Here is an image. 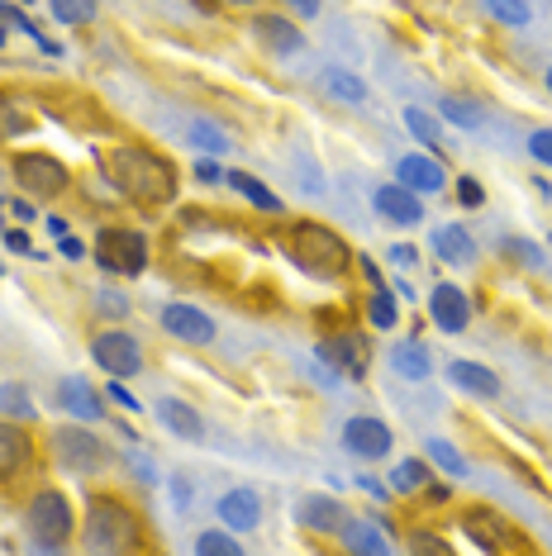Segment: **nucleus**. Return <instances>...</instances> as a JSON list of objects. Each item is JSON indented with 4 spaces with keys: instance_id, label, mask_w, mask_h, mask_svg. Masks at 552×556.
Returning a JSON list of instances; mask_svg holds the SVG:
<instances>
[{
    "instance_id": "obj_3",
    "label": "nucleus",
    "mask_w": 552,
    "mask_h": 556,
    "mask_svg": "<svg viewBox=\"0 0 552 556\" xmlns=\"http://www.w3.org/2000/svg\"><path fill=\"white\" fill-rule=\"evenodd\" d=\"M291 257H296V267L310 271L315 281H338V276H348L357 252L348 248L329 224L300 219V224H291Z\"/></svg>"
},
{
    "instance_id": "obj_2",
    "label": "nucleus",
    "mask_w": 552,
    "mask_h": 556,
    "mask_svg": "<svg viewBox=\"0 0 552 556\" xmlns=\"http://www.w3.org/2000/svg\"><path fill=\"white\" fill-rule=\"evenodd\" d=\"M81 538L91 552H143V518H138L120 495H91L86 500Z\"/></svg>"
},
{
    "instance_id": "obj_17",
    "label": "nucleus",
    "mask_w": 552,
    "mask_h": 556,
    "mask_svg": "<svg viewBox=\"0 0 552 556\" xmlns=\"http://www.w3.org/2000/svg\"><path fill=\"white\" fill-rule=\"evenodd\" d=\"M34 466V438L20 419H0V480H15Z\"/></svg>"
},
{
    "instance_id": "obj_24",
    "label": "nucleus",
    "mask_w": 552,
    "mask_h": 556,
    "mask_svg": "<svg viewBox=\"0 0 552 556\" xmlns=\"http://www.w3.org/2000/svg\"><path fill=\"white\" fill-rule=\"evenodd\" d=\"M391 366H396V376H405V381H429L434 352L424 343H414V338H400V343H391Z\"/></svg>"
},
{
    "instance_id": "obj_43",
    "label": "nucleus",
    "mask_w": 552,
    "mask_h": 556,
    "mask_svg": "<svg viewBox=\"0 0 552 556\" xmlns=\"http://www.w3.org/2000/svg\"><path fill=\"white\" fill-rule=\"evenodd\" d=\"M96 309L110 314V319H124V314H129V300L115 295V290H96Z\"/></svg>"
},
{
    "instance_id": "obj_35",
    "label": "nucleus",
    "mask_w": 552,
    "mask_h": 556,
    "mask_svg": "<svg viewBox=\"0 0 552 556\" xmlns=\"http://www.w3.org/2000/svg\"><path fill=\"white\" fill-rule=\"evenodd\" d=\"M196 552L200 556H238L243 542H238V533H229V528H205V533L196 538Z\"/></svg>"
},
{
    "instance_id": "obj_22",
    "label": "nucleus",
    "mask_w": 552,
    "mask_h": 556,
    "mask_svg": "<svg viewBox=\"0 0 552 556\" xmlns=\"http://www.w3.org/2000/svg\"><path fill=\"white\" fill-rule=\"evenodd\" d=\"M153 414H158V424L167 428V433H177V438H186V442H200V438H205L200 409H191V404L177 400V395H162V400L153 404Z\"/></svg>"
},
{
    "instance_id": "obj_56",
    "label": "nucleus",
    "mask_w": 552,
    "mask_h": 556,
    "mask_svg": "<svg viewBox=\"0 0 552 556\" xmlns=\"http://www.w3.org/2000/svg\"><path fill=\"white\" fill-rule=\"evenodd\" d=\"M543 81H548V91H552V67H548V72H543Z\"/></svg>"
},
{
    "instance_id": "obj_31",
    "label": "nucleus",
    "mask_w": 552,
    "mask_h": 556,
    "mask_svg": "<svg viewBox=\"0 0 552 556\" xmlns=\"http://www.w3.org/2000/svg\"><path fill=\"white\" fill-rule=\"evenodd\" d=\"M405 129L414 134V143H424V148L443 143V124H438V115H429V110H419V105H405Z\"/></svg>"
},
{
    "instance_id": "obj_55",
    "label": "nucleus",
    "mask_w": 552,
    "mask_h": 556,
    "mask_svg": "<svg viewBox=\"0 0 552 556\" xmlns=\"http://www.w3.org/2000/svg\"><path fill=\"white\" fill-rule=\"evenodd\" d=\"M48 233L62 238V233H67V219H62V214H48Z\"/></svg>"
},
{
    "instance_id": "obj_42",
    "label": "nucleus",
    "mask_w": 552,
    "mask_h": 556,
    "mask_svg": "<svg viewBox=\"0 0 552 556\" xmlns=\"http://www.w3.org/2000/svg\"><path fill=\"white\" fill-rule=\"evenodd\" d=\"M529 157L538 167H552V129H534L529 134Z\"/></svg>"
},
{
    "instance_id": "obj_18",
    "label": "nucleus",
    "mask_w": 552,
    "mask_h": 556,
    "mask_svg": "<svg viewBox=\"0 0 552 556\" xmlns=\"http://www.w3.org/2000/svg\"><path fill=\"white\" fill-rule=\"evenodd\" d=\"M215 514H219V523L229 528V533H253V528L262 523V500H258V490L238 485V490H224Z\"/></svg>"
},
{
    "instance_id": "obj_5",
    "label": "nucleus",
    "mask_w": 552,
    "mask_h": 556,
    "mask_svg": "<svg viewBox=\"0 0 552 556\" xmlns=\"http://www.w3.org/2000/svg\"><path fill=\"white\" fill-rule=\"evenodd\" d=\"M48 442H53V462L72 476H100L110 466V447L86 433V424H62L48 433Z\"/></svg>"
},
{
    "instance_id": "obj_39",
    "label": "nucleus",
    "mask_w": 552,
    "mask_h": 556,
    "mask_svg": "<svg viewBox=\"0 0 552 556\" xmlns=\"http://www.w3.org/2000/svg\"><path fill=\"white\" fill-rule=\"evenodd\" d=\"M58 24H91L96 20V0H48Z\"/></svg>"
},
{
    "instance_id": "obj_36",
    "label": "nucleus",
    "mask_w": 552,
    "mask_h": 556,
    "mask_svg": "<svg viewBox=\"0 0 552 556\" xmlns=\"http://www.w3.org/2000/svg\"><path fill=\"white\" fill-rule=\"evenodd\" d=\"M191 143H196L205 157H219L224 148H229V134H224L215 119H191Z\"/></svg>"
},
{
    "instance_id": "obj_51",
    "label": "nucleus",
    "mask_w": 552,
    "mask_h": 556,
    "mask_svg": "<svg viewBox=\"0 0 552 556\" xmlns=\"http://www.w3.org/2000/svg\"><path fill=\"white\" fill-rule=\"evenodd\" d=\"M391 262H396V267H414V262H419V252H414L410 243H396L391 248Z\"/></svg>"
},
{
    "instance_id": "obj_1",
    "label": "nucleus",
    "mask_w": 552,
    "mask_h": 556,
    "mask_svg": "<svg viewBox=\"0 0 552 556\" xmlns=\"http://www.w3.org/2000/svg\"><path fill=\"white\" fill-rule=\"evenodd\" d=\"M105 181H115L120 200L138 210H162L177 200V167L148 143H115L105 153Z\"/></svg>"
},
{
    "instance_id": "obj_8",
    "label": "nucleus",
    "mask_w": 552,
    "mask_h": 556,
    "mask_svg": "<svg viewBox=\"0 0 552 556\" xmlns=\"http://www.w3.org/2000/svg\"><path fill=\"white\" fill-rule=\"evenodd\" d=\"M462 533H467L481 552H524L529 547V538H524L505 514L486 509V504H476V509L462 514Z\"/></svg>"
},
{
    "instance_id": "obj_47",
    "label": "nucleus",
    "mask_w": 552,
    "mask_h": 556,
    "mask_svg": "<svg viewBox=\"0 0 552 556\" xmlns=\"http://www.w3.org/2000/svg\"><path fill=\"white\" fill-rule=\"evenodd\" d=\"M196 181H200V186H219V181H224L219 162H215V157H196Z\"/></svg>"
},
{
    "instance_id": "obj_58",
    "label": "nucleus",
    "mask_w": 552,
    "mask_h": 556,
    "mask_svg": "<svg viewBox=\"0 0 552 556\" xmlns=\"http://www.w3.org/2000/svg\"><path fill=\"white\" fill-rule=\"evenodd\" d=\"M24 5H29V0H24Z\"/></svg>"
},
{
    "instance_id": "obj_38",
    "label": "nucleus",
    "mask_w": 552,
    "mask_h": 556,
    "mask_svg": "<svg viewBox=\"0 0 552 556\" xmlns=\"http://www.w3.org/2000/svg\"><path fill=\"white\" fill-rule=\"evenodd\" d=\"M486 10L505 24V29H524V24L534 20V10H529V0H486Z\"/></svg>"
},
{
    "instance_id": "obj_59",
    "label": "nucleus",
    "mask_w": 552,
    "mask_h": 556,
    "mask_svg": "<svg viewBox=\"0 0 552 556\" xmlns=\"http://www.w3.org/2000/svg\"><path fill=\"white\" fill-rule=\"evenodd\" d=\"M0 271H5V267H0Z\"/></svg>"
},
{
    "instance_id": "obj_19",
    "label": "nucleus",
    "mask_w": 552,
    "mask_h": 556,
    "mask_svg": "<svg viewBox=\"0 0 552 556\" xmlns=\"http://www.w3.org/2000/svg\"><path fill=\"white\" fill-rule=\"evenodd\" d=\"M58 409H62V414H72L77 424H96V419H105V409H100L96 386L86 381V376H62V381H58Z\"/></svg>"
},
{
    "instance_id": "obj_37",
    "label": "nucleus",
    "mask_w": 552,
    "mask_h": 556,
    "mask_svg": "<svg viewBox=\"0 0 552 556\" xmlns=\"http://www.w3.org/2000/svg\"><path fill=\"white\" fill-rule=\"evenodd\" d=\"M424 447H429V462H434V466H443L448 476H467V457H462V452H457L448 438H429Z\"/></svg>"
},
{
    "instance_id": "obj_53",
    "label": "nucleus",
    "mask_w": 552,
    "mask_h": 556,
    "mask_svg": "<svg viewBox=\"0 0 552 556\" xmlns=\"http://www.w3.org/2000/svg\"><path fill=\"white\" fill-rule=\"evenodd\" d=\"M286 5H291V10H296V15H300V20H315V15H319V5H324V0H286Z\"/></svg>"
},
{
    "instance_id": "obj_52",
    "label": "nucleus",
    "mask_w": 552,
    "mask_h": 556,
    "mask_svg": "<svg viewBox=\"0 0 552 556\" xmlns=\"http://www.w3.org/2000/svg\"><path fill=\"white\" fill-rule=\"evenodd\" d=\"M172 500H177L181 509L191 504V480H186V476H172Z\"/></svg>"
},
{
    "instance_id": "obj_40",
    "label": "nucleus",
    "mask_w": 552,
    "mask_h": 556,
    "mask_svg": "<svg viewBox=\"0 0 552 556\" xmlns=\"http://www.w3.org/2000/svg\"><path fill=\"white\" fill-rule=\"evenodd\" d=\"M500 252H505V257H514V262H524V267H543V248L529 243V238H505V243H500Z\"/></svg>"
},
{
    "instance_id": "obj_11",
    "label": "nucleus",
    "mask_w": 552,
    "mask_h": 556,
    "mask_svg": "<svg viewBox=\"0 0 552 556\" xmlns=\"http://www.w3.org/2000/svg\"><path fill=\"white\" fill-rule=\"evenodd\" d=\"M343 447L353 452L357 462H381V457H391L396 438H391V428H386L381 419H372V414H357V419L343 424Z\"/></svg>"
},
{
    "instance_id": "obj_4",
    "label": "nucleus",
    "mask_w": 552,
    "mask_h": 556,
    "mask_svg": "<svg viewBox=\"0 0 552 556\" xmlns=\"http://www.w3.org/2000/svg\"><path fill=\"white\" fill-rule=\"evenodd\" d=\"M77 523L81 518L72 509V500L53 485L34 490L29 504H24V528L34 538V552H67V542L77 538Z\"/></svg>"
},
{
    "instance_id": "obj_45",
    "label": "nucleus",
    "mask_w": 552,
    "mask_h": 556,
    "mask_svg": "<svg viewBox=\"0 0 552 556\" xmlns=\"http://www.w3.org/2000/svg\"><path fill=\"white\" fill-rule=\"evenodd\" d=\"M105 400H110V404H120L124 414H134V409H138V400L129 395V390H124V381H120V376H110V390H105Z\"/></svg>"
},
{
    "instance_id": "obj_30",
    "label": "nucleus",
    "mask_w": 552,
    "mask_h": 556,
    "mask_svg": "<svg viewBox=\"0 0 552 556\" xmlns=\"http://www.w3.org/2000/svg\"><path fill=\"white\" fill-rule=\"evenodd\" d=\"M367 319H372V328H381V333H391V328L400 324V305H396L391 286H376L367 295Z\"/></svg>"
},
{
    "instance_id": "obj_12",
    "label": "nucleus",
    "mask_w": 552,
    "mask_h": 556,
    "mask_svg": "<svg viewBox=\"0 0 552 556\" xmlns=\"http://www.w3.org/2000/svg\"><path fill=\"white\" fill-rule=\"evenodd\" d=\"M429 319L438 324V333H467V324H472V300H467V290L453 286V281H443V286H434L429 290Z\"/></svg>"
},
{
    "instance_id": "obj_26",
    "label": "nucleus",
    "mask_w": 552,
    "mask_h": 556,
    "mask_svg": "<svg viewBox=\"0 0 552 556\" xmlns=\"http://www.w3.org/2000/svg\"><path fill=\"white\" fill-rule=\"evenodd\" d=\"M29 129H34L29 100L15 96V91H0V143H10V138H24Z\"/></svg>"
},
{
    "instance_id": "obj_27",
    "label": "nucleus",
    "mask_w": 552,
    "mask_h": 556,
    "mask_svg": "<svg viewBox=\"0 0 552 556\" xmlns=\"http://www.w3.org/2000/svg\"><path fill=\"white\" fill-rule=\"evenodd\" d=\"M319 86L338 100V105H362V100H367V81H362L357 72H348V67H324Z\"/></svg>"
},
{
    "instance_id": "obj_54",
    "label": "nucleus",
    "mask_w": 552,
    "mask_h": 556,
    "mask_svg": "<svg viewBox=\"0 0 552 556\" xmlns=\"http://www.w3.org/2000/svg\"><path fill=\"white\" fill-rule=\"evenodd\" d=\"M357 485L367 490V495H376V500H391V485H381V480H376V476H362Z\"/></svg>"
},
{
    "instance_id": "obj_48",
    "label": "nucleus",
    "mask_w": 552,
    "mask_h": 556,
    "mask_svg": "<svg viewBox=\"0 0 552 556\" xmlns=\"http://www.w3.org/2000/svg\"><path fill=\"white\" fill-rule=\"evenodd\" d=\"M5 248L15 252V257H34V243H29V233L24 229H5Z\"/></svg>"
},
{
    "instance_id": "obj_25",
    "label": "nucleus",
    "mask_w": 552,
    "mask_h": 556,
    "mask_svg": "<svg viewBox=\"0 0 552 556\" xmlns=\"http://www.w3.org/2000/svg\"><path fill=\"white\" fill-rule=\"evenodd\" d=\"M434 252L443 262H453V267H472L476 262V238L462 229V224H443V229L434 233Z\"/></svg>"
},
{
    "instance_id": "obj_57",
    "label": "nucleus",
    "mask_w": 552,
    "mask_h": 556,
    "mask_svg": "<svg viewBox=\"0 0 552 556\" xmlns=\"http://www.w3.org/2000/svg\"><path fill=\"white\" fill-rule=\"evenodd\" d=\"M0 43H5V29H0Z\"/></svg>"
},
{
    "instance_id": "obj_14",
    "label": "nucleus",
    "mask_w": 552,
    "mask_h": 556,
    "mask_svg": "<svg viewBox=\"0 0 552 556\" xmlns=\"http://www.w3.org/2000/svg\"><path fill=\"white\" fill-rule=\"evenodd\" d=\"M396 181L410 186L414 195H438L448 191V167L434 153H405L396 162Z\"/></svg>"
},
{
    "instance_id": "obj_15",
    "label": "nucleus",
    "mask_w": 552,
    "mask_h": 556,
    "mask_svg": "<svg viewBox=\"0 0 552 556\" xmlns=\"http://www.w3.org/2000/svg\"><path fill=\"white\" fill-rule=\"evenodd\" d=\"M372 205H376V214H381L386 224H400V229H414V224L424 219V195H414L410 186H400V181L376 186Z\"/></svg>"
},
{
    "instance_id": "obj_7",
    "label": "nucleus",
    "mask_w": 552,
    "mask_h": 556,
    "mask_svg": "<svg viewBox=\"0 0 552 556\" xmlns=\"http://www.w3.org/2000/svg\"><path fill=\"white\" fill-rule=\"evenodd\" d=\"M10 176H15V186L29 200H58V195L72 191V172L62 167L58 157H48V153H15Z\"/></svg>"
},
{
    "instance_id": "obj_21",
    "label": "nucleus",
    "mask_w": 552,
    "mask_h": 556,
    "mask_svg": "<svg viewBox=\"0 0 552 556\" xmlns=\"http://www.w3.org/2000/svg\"><path fill=\"white\" fill-rule=\"evenodd\" d=\"M448 381H453L462 395H472V400H500V376L491 371V366H481V362L457 357L453 366H448Z\"/></svg>"
},
{
    "instance_id": "obj_44",
    "label": "nucleus",
    "mask_w": 552,
    "mask_h": 556,
    "mask_svg": "<svg viewBox=\"0 0 552 556\" xmlns=\"http://www.w3.org/2000/svg\"><path fill=\"white\" fill-rule=\"evenodd\" d=\"M457 200L467 210H476V205H486V191H481V181L476 176H457Z\"/></svg>"
},
{
    "instance_id": "obj_28",
    "label": "nucleus",
    "mask_w": 552,
    "mask_h": 556,
    "mask_svg": "<svg viewBox=\"0 0 552 556\" xmlns=\"http://www.w3.org/2000/svg\"><path fill=\"white\" fill-rule=\"evenodd\" d=\"M224 181H229L234 191L248 200V205H258V210H267V214H281V195H276L267 181H258L253 172H224Z\"/></svg>"
},
{
    "instance_id": "obj_9",
    "label": "nucleus",
    "mask_w": 552,
    "mask_h": 556,
    "mask_svg": "<svg viewBox=\"0 0 552 556\" xmlns=\"http://www.w3.org/2000/svg\"><path fill=\"white\" fill-rule=\"evenodd\" d=\"M91 357H96L100 371L120 376V381H129V376L143 371V343H138L134 333H124V324L91 338Z\"/></svg>"
},
{
    "instance_id": "obj_33",
    "label": "nucleus",
    "mask_w": 552,
    "mask_h": 556,
    "mask_svg": "<svg viewBox=\"0 0 552 556\" xmlns=\"http://www.w3.org/2000/svg\"><path fill=\"white\" fill-rule=\"evenodd\" d=\"M0 24H10V29H24V34H29V39H34V43H39V48H43V53H48V58H58V53H62V48H58V43H48V39H43V29H39V24H34L29 15H24V10H20V5H10V0H0Z\"/></svg>"
},
{
    "instance_id": "obj_50",
    "label": "nucleus",
    "mask_w": 552,
    "mask_h": 556,
    "mask_svg": "<svg viewBox=\"0 0 552 556\" xmlns=\"http://www.w3.org/2000/svg\"><path fill=\"white\" fill-rule=\"evenodd\" d=\"M10 214H15L20 224H34V219H39V214H34V200H29V195H15V200H10Z\"/></svg>"
},
{
    "instance_id": "obj_16",
    "label": "nucleus",
    "mask_w": 552,
    "mask_h": 556,
    "mask_svg": "<svg viewBox=\"0 0 552 556\" xmlns=\"http://www.w3.org/2000/svg\"><path fill=\"white\" fill-rule=\"evenodd\" d=\"M248 29H253V39L267 48V53H276V58L305 53V34H300L286 15H272V10H267V15H253V24H248Z\"/></svg>"
},
{
    "instance_id": "obj_46",
    "label": "nucleus",
    "mask_w": 552,
    "mask_h": 556,
    "mask_svg": "<svg viewBox=\"0 0 552 556\" xmlns=\"http://www.w3.org/2000/svg\"><path fill=\"white\" fill-rule=\"evenodd\" d=\"M410 552H438V556H448L453 547H448V542L438 538V533H414V538H410Z\"/></svg>"
},
{
    "instance_id": "obj_23",
    "label": "nucleus",
    "mask_w": 552,
    "mask_h": 556,
    "mask_svg": "<svg viewBox=\"0 0 552 556\" xmlns=\"http://www.w3.org/2000/svg\"><path fill=\"white\" fill-rule=\"evenodd\" d=\"M343 504H338L334 495H305L296 504V523L310 528V533H338L343 528Z\"/></svg>"
},
{
    "instance_id": "obj_49",
    "label": "nucleus",
    "mask_w": 552,
    "mask_h": 556,
    "mask_svg": "<svg viewBox=\"0 0 552 556\" xmlns=\"http://www.w3.org/2000/svg\"><path fill=\"white\" fill-rule=\"evenodd\" d=\"M58 252H62L67 262H86V243H81V238H72V233L58 238Z\"/></svg>"
},
{
    "instance_id": "obj_29",
    "label": "nucleus",
    "mask_w": 552,
    "mask_h": 556,
    "mask_svg": "<svg viewBox=\"0 0 552 556\" xmlns=\"http://www.w3.org/2000/svg\"><path fill=\"white\" fill-rule=\"evenodd\" d=\"M429 462H419V457H405V462H396L391 466V480H386V485L396 490V495H419L424 485H429Z\"/></svg>"
},
{
    "instance_id": "obj_34",
    "label": "nucleus",
    "mask_w": 552,
    "mask_h": 556,
    "mask_svg": "<svg viewBox=\"0 0 552 556\" xmlns=\"http://www.w3.org/2000/svg\"><path fill=\"white\" fill-rule=\"evenodd\" d=\"M0 414H5V419H20V424L39 419V409H34V400L24 386H0Z\"/></svg>"
},
{
    "instance_id": "obj_32",
    "label": "nucleus",
    "mask_w": 552,
    "mask_h": 556,
    "mask_svg": "<svg viewBox=\"0 0 552 556\" xmlns=\"http://www.w3.org/2000/svg\"><path fill=\"white\" fill-rule=\"evenodd\" d=\"M438 115H443L448 124H457V129H476L481 124V105L467 96H443L438 100Z\"/></svg>"
},
{
    "instance_id": "obj_20",
    "label": "nucleus",
    "mask_w": 552,
    "mask_h": 556,
    "mask_svg": "<svg viewBox=\"0 0 552 556\" xmlns=\"http://www.w3.org/2000/svg\"><path fill=\"white\" fill-rule=\"evenodd\" d=\"M338 538L357 556H391V547H396V538L386 533V523H376V518H343Z\"/></svg>"
},
{
    "instance_id": "obj_6",
    "label": "nucleus",
    "mask_w": 552,
    "mask_h": 556,
    "mask_svg": "<svg viewBox=\"0 0 552 556\" xmlns=\"http://www.w3.org/2000/svg\"><path fill=\"white\" fill-rule=\"evenodd\" d=\"M96 267L110 271V276L148 271V238L138 229H115V224H105V229L96 233Z\"/></svg>"
},
{
    "instance_id": "obj_41",
    "label": "nucleus",
    "mask_w": 552,
    "mask_h": 556,
    "mask_svg": "<svg viewBox=\"0 0 552 556\" xmlns=\"http://www.w3.org/2000/svg\"><path fill=\"white\" fill-rule=\"evenodd\" d=\"M124 462H129V471L138 476V485H158V471L148 466V457L138 452V442H129V452H124Z\"/></svg>"
},
{
    "instance_id": "obj_10",
    "label": "nucleus",
    "mask_w": 552,
    "mask_h": 556,
    "mask_svg": "<svg viewBox=\"0 0 552 556\" xmlns=\"http://www.w3.org/2000/svg\"><path fill=\"white\" fill-rule=\"evenodd\" d=\"M315 357L329 366V371L348 376V381H362V376H367V338L362 333H334L315 348Z\"/></svg>"
},
{
    "instance_id": "obj_13",
    "label": "nucleus",
    "mask_w": 552,
    "mask_h": 556,
    "mask_svg": "<svg viewBox=\"0 0 552 556\" xmlns=\"http://www.w3.org/2000/svg\"><path fill=\"white\" fill-rule=\"evenodd\" d=\"M158 324H162V333L177 338V343H196V348L215 343V319L200 314L196 305H162Z\"/></svg>"
}]
</instances>
